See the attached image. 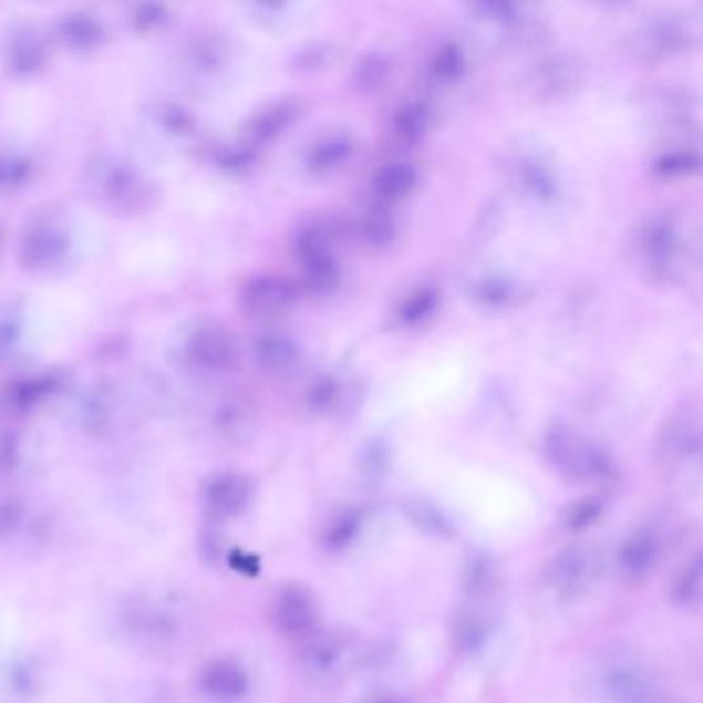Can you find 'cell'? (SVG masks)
Here are the masks:
<instances>
[{
    "instance_id": "obj_24",
    "label": "cell",
    "mask_w": 703,
    "mask_h": 703,
    "mask_svg": "<svg viewBox=\"0 0 703 703\" xmlns=\"http://www.w3.org/2000/svg\"><path fill=\"white\" fill-rule=\"evenodd\" d=\"M602 514H604V502L600 497H582L569 504L561 516V524L568 528L569 533H580L583 528L599 523Z\"/></svg>"
},
{
    "instance_id": "obj_19",
    "label": "cell",
    "mask_w": 703,
    "mask_h": 703,
    "mask_svg": "<svg viewBox=\"0 0 703 703\" xmlns=\"http://www.w3.org/2000/svg\"><path fill=\"white\" fill-rule=\"evenodd\" d=\"M353 151L351 138L347 135H327L318 138L308 153V167L318 174L330 172L344 164Z\"/></svg>"
},
{
    "instance_id": "obj_1",
    "label": "cell",
    "mask_w": 703,
    "mask_h": 703,
    "mask_svg": "<svg viewBox=\"0 0 703 703\" xmlns=\"http://www.w3.org/2000/svg\"><path fill=\"white\" fill-rule=\"evenodd\" d=\"M631 255L648 281L676 283L688 277L697 260V238L681 215L654 213L635 227Z\"/></svg>"
},
{
    "instance_id": "obj_4",
    "label": "cell",
    "mask_w": 703,
    "mask_h": 703,
    "mask_svg": "<svg viewBox=\"0 0 703 703\" xmlns=\"http://www.w3.org/2000/svg\"><path fill=\"white\" fill-rule=\"evenodd\" d=\"M602 688L614 703H664L666 691L657 673L631 652H614L600 669Z\"/></svg>"
},
{
    "instance_id": "obj_12",
    "label": "cell",
    "mask_w": 703,
    "mask_h": 703,
    "mask_svg": "<svg viewBox=\"0 0 703 703\" xmlns=\"http://www.w3.org/2000/svg\"><path fill=\"white\" fill-rule=\"evenodd\" d=\"M252 483L240 473H224L205 487V508L217 520L240 516L250 506Z\"/></svg>"
},
{
    "instance_id": "obj_6",
    "label": "cell",
    "mask_w": 703,
    "mask_h": 703,
    "mask_svg": "<svg viewBox=\"0 0 703 703\" xmlns=\"http://www.w3.org/2000/svg\"><path fill=\"white\" fill-rule=\"evenodd\" d=\"M700 28L688 13H664L652 17L642 30L635 33L633 50L638 59L645 62H660L688 52L697 44Z\"/></svg>"
},
{
    "instance_id": "obj_18",
    "label": "cell",
    "mask_w": 703,
    "mask_h": 703,
    "mask_svg": "<svg viewBox=\"0 0 703 703\" xmlns=\"http://www.w3.org/2000/svg\"><path fill=\"white\" fill-rule=\"evenodd\" d=\"M432 124V110L421 102H411L396 110L392 118V135L401 145H415Z\"/></svg>"
},
{
    "instance_id": "obj_27",
    "label": "cell",
    "mask_w": 703,
    "mask_h": 703,
    "mask_svg": "<svg viewBox=\"0 0 703 703\" xmlns=\"http://www.w3.org/2000/svg\"><path fill=\"white\" fill-rule=\"evenodd\" d=\"M361 234L372 246H386L394 240L396 224H394L389 209L378 205L374 209L368 210L363 217V224H361Z\"/></svg>"
},
{
    "instance_id": "obj_7",
    "label": "cell",
    "mask_w": 703,
    "mask_h": 703,
    "mask_svg": "<svg viewBox=\"0 0 703 703\" xmlns=\"http://www.w3.org/2000/svg\"><path fill=\"white\" fill-rule=\"evenodd\" d=\"M702 446L700 406L685 401L674 409L660 430L657 456L664 466H681L697 458Z\"/></svg>"
},
{
    "instance_id": "obj_34",
    "label": "cell",
    "mask_w": 703,
    "mask_h": 703,
    "mask_svg": "<svg viewBox=\"0 0 703 703\" xmlns=\"http://www.w3.org/2000/svg\"><path fill=\"white\" fill-rule=\"evenodd\" d=\"M25 518V509L17 499H0V539L13 537Z\"/></svg>"
},
{
    "instance_id": "obj_2",
    "label": "cell",
    "mask_w": 703,
    "mask_h": 703,
    "mask_svg": "<svg viewBox=\"0 0 703 703\" xmlns=\"http://www.w3.org/2000/svg\"><path fill=\"white\" fill-rule=\"evenodd\" d=\"M542 449L555 471L573 483H597L613 473L604 448L566 423H555L547 430Z\"/></svg>"
},
{
    "instance_id": "obj_11",
    "label": "cell",
    "mask_w": 703,
    "mask_h": 703,
    "mask_svg": "<svg viewBox=\"0 0 703 703\" xmlns=\"http://www.w3.org/2000/svg\"><path fill=\"white\" fill-rule=\"evenodd\" d=\"M244 312L258 320H272L285 316L298 301L296 287L279 277H258L241 289Z\"/></svg>"
},
{
    "instance_id": "obj_30",
    "label": "cell",
    "mask_w": 703,
    "mask_h": 703,
    "mask_svg": "<svg viewBox=\"0 0 703 703\" xmlns=\"http://www.w3.org/2000/svg\"><path fill=\"white\" fill-rule=\"evenodd\" d=\"M389 75V61L382 54H368L353 71V83L363 93H370L384 85Z\"/></svg>"
},
{
    "instance_id": "obj_22",
    "label": "cell",
    "mask_w": 703,
    "mask_h": 703,
    "mask_svg": "<svg viewBox=\"0 0 703 703\" xmlns=\"http://www.w3.org/2000/svg\"><path fill=\"white\" fill-rule=\"evenodd\" d=\"M293 105L275 104L267 107L265 112H260L255 121L248 126V138L250 143H267L270 138L279 135L289 122L293 121Z\"/></svg>"
},
{
    "instance_id": "obj_38",
    "label": "cell",
    "mask_w": 703,
    "mask_h": 703,
    "mask_svg": "<svg viewBox=\"0 0 703 703\" xmlns=\"http://www.w3.org/2000/svg\"><path fill=\"white\" fill-rule=\"evenodd\" d=\"M0 174H2V167H0Z\"/></svg>"
},
{
    "instance_id": "obj_9",
    "label": "cell",
    "mask_w": 703,
    "mask_h": 703,
    "mask_svg": "<svg viewBox=\"0 0 703 703\" xmlns=\"http://www.w3.org/2000/svg\"><path fill=\"white\" fill-rule=\"evenodd\" d=\"M272 623L289 638L312 635L318 623V604L312 592L298 583L281 588L272 600Z\"/></svg>"
},
{
    "instance_id": "obj_36",
    "label": "cell",
    "mask_w": 703,
    "mask_h": 703,
    "mask_svg": "<svg viewBox=\"0 0 703 703\" xmlns=\"http://www.w3.org/2000/svg\"><path fill=\"white\" fill-rule=\"evenodd\" d=\"M162 19H164V13H162L157 7H145V9H143V13L136 17V21H138V23H143V21H145V23H147V28H149V25L153 28V23H155V21H162Z\"/></svg>"
},
{
    "instance_id": "obj_28",
    "label": "cell",
    "mask_w": 703,
    "mask_h": 703,
    "mask_svg": "<svg viewBox=\"0 0 703 703\" xmlns=\"http://www.w3.org/2000/svg\"><path fill=\"white\" fill-rule=\"evenodd\" d=\"M435 306H437V293L434 289L421 287L417 291H413L409 298H404L401 308H399V318L406 327H415L425 318L434 314Z\"/></svg>"
},
{
    "instance_id": "obj_25",
    "label": "cell",
    "mask_w": 703,
    "mask_h": 703,
    "mask_svg": "<svg viewBox=\"0 0 703 703\" xmlns=\"http://www.w3.org/2000/svg\"><path fill=\"white\" fill-rule=\"evenodd\" d=\"M463 50L456 44H444L442 48L435 50L432 61H430V71L434 75L435 81H442V83H454L458 81L464 73Z\"/></svg>"
},
{
    "instance_id": "obj_21",
    "label": "cell",
    "mask_w": 703,
    "mask_h": 703,
    "mask_svg": "<svg viewBox=\"0 0 703 703\" xmlns=\"http://www.w3.org/2000/svg\"><path fill=\"white\" fill-rule=\"evenodd\" d=\"M64 250L61 231L54 227H35L23 244V258L30 265H45L56 260V256Z\"/></svg>"
},
{
    "instance_id": "obj_13",
    "label": "cell",
    "mask_w": 703,
    "mask_h": 703,
    "mask_svg": "<svg viewBox=\"0 0 703 703\" xmlns=\"http://www.w3.org/2000/svg\"><path fill=\"white\" fill-rule=\"evenodd\" d=\"M200 689L205 695L217 703L240 702L250 689V679L246 669L236 660H210L200 671Z\"/></svg>"
},
{
    "instance_id": "obj_23",
    "label": "cell",
    "mask_w": 703,
    "mask_h": 703,
    "mask_svg": "<svg viewBox=\"0 0 703 703\" xmlns=\"http://www.w3.org/2000/svg\"><path fill=\"white\" fill-rule=\"evenodd\" d=\"M475 300L487 306H508L523 298V289L504 277H485L473 289Z\"/></svg>"
},
{
    "instance_id": "obj_14",
    "label": "cell",
    "mask_w": 703,
    "mask_h": 703,
    "mask_svg": "<svg viewBox=\"0 0 703 703\" xmlns=\"http://www.w3.org/2000/svg\"><path fill=\"white\" fill-rule=\"evenodd\" d=\"M190 358L209 370H229L236 365L240 349L224 327L210 324L196 330L188 344Z\"/></svg>"
},
{
    "instance_id": "obj_33",
    "label": "cell",
    "mask_w": 703,
    "mask_h": 703,
    "mask_svg": "<svg viewBox=\"0 0 703 703\" xmlns=\"http://www.w3.org/2000/svg\"><path fill=\"white\" fill-rule=\"evenodd\" d=\"M361 516L360 511H347L337 523L332 524L329 530L327 542L332 549H343L344 545H349L351 540L358 537L360 533Z\"/></svg>"
},
{
    "instance_id": "obj_3",
    "label": "cell",
    "mask_w": 703,
    "mask_h": 703,
    "mask_svg": "<svg viewBox=\"0 0 703 703\" xmlns=\"http://www.w3.org/2000/svg\"><path fill=\"white\" fill-rule=\"evenodd\" d=\"M586 85V62L578 54L557 52L535 62L523 76V93L535 104L576 97Z\"/></svg>"
},
{
    "instance_id": "obj_16",
    "label": "cell",
    "mask_w": 703,
    "mask_h": 703,
    "mask_svg": "<svg viewBox=\"0 0 703 703\" xmlns=\"http://www.w3.org/2000/svg\"><path fill=\"white\" fill-rule=\"evenodd\" d=\"M256 360L270 374H287L300 361V349L281 334H265L255 343Z\"/></svg>"
},
{
    "instance_id": "obj_26",
    "label": "cell",
    "mask_w": 703,
    "mask_h": 703,
    "mask_svg": "<svg viewBox=\"0 0 703 703\" xmlns=\"http://www.w3.org/2000/svg\"><path fill=\"white\" fill-rule=\"evenodd\" d=\"M702 557L695 555L688 566L681 571V576L676 578L674 583V599L681 604L693 607L702 600L703 595V576H702Z\"/></svg>"
},
{
    "instance_id": "obj_31",
    "label": "cell",
    "mask_w": 703,
    "mask_h": 703,
    "mask_svg": "<svg viewBox=\"0 0 703 703\" xmlns=\"http://www.w3.org/2000/svg\"><path fill=\"white\" fill-rule=\"evenodd\" d=\"M62 35L69 44L90 48L102 38V28L87 15L69 17L62 23Z\"/></svg>"
},
{
    "instance_id": "obj_8",
    "label": "cell",
    "mask_w": 703,
    "mask_h": 703,
    "mask_svg": "<svg viewBox=\"0 0 703 703\" xmlns=\"http://www.w3.org/2000/svg\"><path fill=\"white\" fill-rule=\"evenodd\" d=\"M355 657L353 642L339 633V631H324L308 635V642L303 645L301 660L306 671L316 679H337L351 666Z\"/></svg>"
},
{
    "instance_id": "obj_15",
    "label": "cell",
    "mask_w": 703,
    "mask_h": 703,
    "mask_svg": "<svg viewBox=\"0 0 703 703\" xmlns=\"http://www.w3.org/2000/svg\"><path fill=\"white\" fill-rule=\"evenodd\" d=\"M659 537L652 530H638L619 547L617 564L629 580H642L659 561Z\"/></svg>"
},
{
    "instance_id": "obj_20",
    "label": "cell",
    "mask_w": 703,
    "mask_h": 703,
    "mask_svg": "<svg viewBox=\"0 0 703 703\" xmlns=\"http://www.w3.org/2000/svg\"><path fill=\"white\" fill-rule=\"evenodd\" d=\"M301 279L310 293L330 296L341 281L337 258H316L301 262Z\"/></svg>"
},
{
    "instance_id": "obj_37",
    "label": "cell",
    "mask_w": 703,
    "mask_h": 703,
    "mask_svg": "<svg viewBox=\"0 0 703 703\" xmlns=\"http://www.w3.org/2000/svg\"><path fill=\"white\" fill-rule=\"evenodd\" d=\"M378 703H404L403 700H392V697H389V700H380V702Z\"/></svg>"
},
{
    "instance_id": "obj_10",
    "label": "cell",
    "mask_w": 703,
    "mask_h": 703,
    "mask_svg": "<svg viewBox=\"0 0 703 703\" xmlns=\"http://www.w3.org/2000/svg\"><path fill=\"white\" fill-rule=\"evenodd\" d=\"M511 178L520 186V190L535 200L549 203L559 193V174L551 159L542 149H526L514 153L509 165Z\"/></svg>"
},
{
    "instance_id": "obj_5",
    "label": "cell",
    "mask_w": 703,
    "mask_h": 703,
    "mask_svg": "<svg viewBox=\"0 0 703 703\" xmlns=\"http://www.w3.org/2000/svg\"><path fill=\"white\" fill-rule=\"evenodd\" d=\"M602 557L592 545H571L547 564L542 580L557 599L573 600L599 580Z\"/></svg>"
},
{
    "instance_id": "obj_35",
    "label": "cell",
    "mask_w": 703,
    "mask_h": 703,
    "mask_svg": "<svg viewBox=\"0 0 703 703\" xmlns=\"http://www.w3.org/2000/svg\"><path fill=\"white\" fill-rule=\"evenodd\" d=\"M13 54L19 71H33L42 62V45L33 35H21Z\"/></svg>"
},
{
    "instance_id": "obj_32",
    "label": "cell",
    "mask_w": 703,
    "mask_h": 703,
    "mask_svg": "<svg viewBox=\"0 0 703 703\" xmlns=\"http://www.w3.org/2000/svg\"><path fill=\"white\" fill-rule=\"evenodd\" d=\"M341 394H343V389L339 386V382L330 375H324V378L316 380L314 386L308 394V403L316 413H330L341 403V399H343Z\"/></svg>"
},
{
    "instance_id": "obj_29",
    "label": "cell",
    "mask_w": 703,
    "mask_h": 703,
    "mask_svg": "<svg viewBox=\"0 0 703 703\" xmlns=\"http://www.w3.org/2000/svg\"><path fill=\"white\" fill-rule=\"evenodd\" d=\"M700 155L695 151L679 147V149L666 151L659 157V162L654 164L660 176L666 178H681V176H691L700 169Z\"/></svg>"
},
{
    "instance_id": "obj_17",
    "label": "cell",
    "mask_w": 703,
    "mask_h": 703,
    "mask_svg": "<svg viewBox=\"0 0 703 703\" xmlns=\"http://www.w3.org/2000/svg\"><path fill=\"white\" fill-rule=\"evenodd\" d=\"M420 182L417 169L409 164H390L375 176V196L382 203H394L411 195Z\"/></svg>"
}]
</instances>
